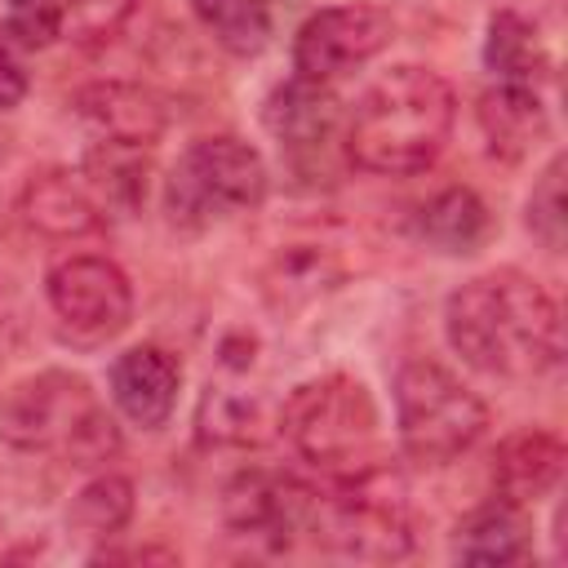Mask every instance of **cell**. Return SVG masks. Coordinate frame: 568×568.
Listing matches in <instances>:
<instances>
[{
	"label": "cell",
	"mask_w": 568,
	"mask_h": 568,
	"mask_svg": "<svg viewBox=\"0 0 568 568\" xmlns=\"http://www.w3.org/2000/svg\"><path fill=\"white\" fill-rule=\"evenodd\" d=\"M22 217L49 240H84L111 222L84 169H40L22 186Z\"/></svg>",
	"instance_id": "14"
},
{
	"label": "cell",
	"mask_w": 568,
	"mask_h": 568,
	"mask_svg": "<svg viewBox=\"0 0 568 568\" xmlns=\"http://www.w3.org/2000/svg\"><path fill=\"white\" fill-rule=\"evenodd\" d=\"M564 439L555 430H519L493 453V497L532 510L564 479Z\"/></svg>",
	"instance_id": "15"
},
{
	"label": "cell",
	"mask_w": 568,
	"mask_h": 568,
	"mask_svg": "<svg viewBox=\"0 0 568 568\" xmlns=\"http://www.w3.org/2000/svg\"><path fill=\"white\" fill-rule=\"evenodd\" d=\"M399 448L422 466H448L488 430V404L439 359L417 355L395 373Z\"/></svg>",
	"instance_id": "5"
},
{
	"label": "cell",
	"mask_w": 568,
	"mask_h": 568,
	"mask_svg": "<svg viewBox=\"0 0 568 568\" xmlns=\"http://www.w3.org/2000/svg\"><path fill=\"white\" fill-rule=\"evenodd\" d=\"M532 532L537 528H532V515L524 506L493 497V501L475 506L453 528V546L448 550L462 564H488V568H497V564H524V559H532Z\"/></svg>",
	"instance_id": "17"
},
{
	"label": "cell",
	"mask_w": 568,
	"mask_h": 568,
	"mask_svg": "<svg viewBox=\"0 0 568 568\" xmlns=\"http://www.w3.org/2000/svg\"><path fill=\"white\" fill-rule=\"evenodd\" d=\"M484 62H488V71L497 75V84H532V89H537V84L550 80V71H555L537 18L515 13V9H497V13L488 18Z\"/></svg>",
	"instance_id": "19"
},
{
	"label": "cell",
	"mask_w": 568,
	"mask_h": 568,
	"mask_svg": "<svg viewBox=\"0 0 568 568\" xmlns=\"http://www.w3.org/2000/svg\"><path fill=\"white\" fill-rule=\"evenodd\" d=\"M417 235L448 257H470L493 235V213L470 186H444L417 209Z\"/></svg>",
	"instance_id": "18"
},
{
	"label": "cell",
	"mask_w": 568,
	"mask_h": 568,
	"mask_svg": "<svg viewBox=\"0 0 568 568\" xmlns=\"http://www.w3.org/2000/svg\"><path fill=\"white\" fill-rule=\"evenodd\" d=\"M271 169L257 146L235 133L191 142L164 178V213L178 231H209L266 200Z\"/></svg>",
	"instance_id": "4"
},
{
	"label": "cell",
	"mask_w": 568,
	"mask_h": 568,
	"mask_svg": "<svg viewBox=\"0 0 568 568\" xmlns=\"http://www.w3.org/2000/svg\"><path fill=\"white\" fill-rule=\"evenodd\" d=\"M320 488L302 484L288 470H244L222 493V519L235 537H248L266 550H288L315 524Z\"/></svg>",
	"instance_id": "10"
},
{
	"label": "cell",
	"mask_w": 568,
	"mask_h": 568,
	"mask_svg": "<svg viewBox=\"0 0 568 568\" xmlns=\"http://www.w3.org/2000/svg\"><path fill=\"white\" fill-rule=\"evenodd\" d=\"M49 311L58 315L62 333L80 346L111 342L133 320V284L129 275L98 253H71L49 266L44 275Z\"/></svg>",
	"instance_id": "8"
},
{
	"label": "cell",
	"mask_w": 568,
	"mask_h": 568,
	"mask_svg": "<svg viewBox=\"0 0 568 568\" xmlns=\"http://www.w3.org/2000/svg\"><path fill=\"white\" fill-rule=\"evenodd\" d=\"M479 133L488 142V151L506 164L528 160L546 138H550V111L541 102V93L532 84H493L479 93L475 106Z\"/></svg>",
	"instance_id": "16"
},
{
	"label": "cell",
	"mask_w": 568,
	"mask_h": 568,
	"mask_svg": "<svg viewBox=\"0 0 568 568\" xmlns=\"http://www.w3.org/2000/svg\"><path fill=\"white\" fill-rule=\"evenodd\" d=\"M191 9L231 58H257L271 44V0H191Z\"/></svg>",
	"instance_id": "20"
},
{
	"label": "cell",
	"mask_w": 568,
	"mask_h": 568,
	"mask_svg": "<svg viewBox=\"0 0 568 568\" xmlns=\"http://www.w3.org/2000/svg\"><path fill=\"white\" fill-rule=\"evenodd\" d=\"M75 115L89 129L93 142H111V146H142L151 151L164 129H169V111L164 102L133 80H93L75 93Z\"/></svg>",
	"instance_id": "12"
},
{
	"label": "cell",
	"mask_w": 568,
	"mask_h": 568,
	"mask_svg": "<svg viewBox=\"0 0 568 568\" xmlns=\"http://www.w3.org/2000/svg\"><path fill=\"white\" fill-rule=\"evenodd\" d=\"M4 27L22 49H44L62 40V0H9Z\"/></svg>",
	"instance_id": "25"
},
{
	"label": "cell",
	"mask_w": 568,
	"mask_h": 568,
	"mask_svg": "<svg viewBox=\"0 0 568 568\" xmlns=\"http://www.w3.org/2000/svg\"><path fill=\"white\" fill-rule=\"evenodd\" d=\"M106 390L124 422H133L142 430H160L178 408L182 364H178V355H169L155 342L129 346L124 355H115V364L106 373Z\"/></svg>",
	"instance_id": "13"
},
{
	"label": "cell",
	"mask_w": 568,
	"mask_h": 568,
	"mask_svg": "<svg viewBox=\"0 0 568 568\" xmlns=\"http://www.w3.org/2000/svg\"><path fill=\"white\" fill-rule=\"evenodd\" d=\"M444 333L470 368L501 382H537L564 355L559 302L515 266L484 271L448 293Z\"/></svg>",
	"instance_id": "1"
},
{
	"label": "cell",
	"mask_w": 568,
	"mask_h": 568,
	"mask_svg": "<svg viewBox=\"0 0 568 568\" xmlns=\"http://www.w3.org/2000/svg\"><path fill=\"white\" fill-rule=\"evenodd\" d=\"M524 222H528L532 240L546 253H559L564 248V160L559 155L537 173L532 195L524 204Z\"/></svg>",
	"instance_id": "23"
},
{
	"label": "cell",
	"mask_w": 568,
	"mask_h": 568,
	"mask_svg": "<svg viewBox=\"0 0 568 568\" xmlns=\"http://www.w3.org/2000/svg\"><path fill=\"white\" fill-rule=\"evenodd\" d=\"M275 426L284 439L315 466L328 470H355L373 462L377 448V404L373 390L351 373H324L302 386H293L275 413Z\"/></svg>",
	"instance_id": "6"
},
{
	"label": "cell",
	"mask_w": 568,
	"mask_h": 568,
	"mask_svg": "<svg viewBox=\"0 0 568 568\" xmlns=\"http://www.w3.org/2000/svg\"><path fill=\"white\" fill-rule=\"evenodd\" d=\"M138 0H62V40L71 44H106L124 31Z\"/></svg>",
	"instance_id": "24"
},
{
	"label": "cell",
	"mask_w": 568,
	"mask_h": 568,
	"mask_svg": "<svg viewBox=\"0 0 568 568\" xmlns=\"http://www.w3.org/2000/svg\"><path fill=\"white\" fill-rule=\"evenodd\" d=\"M71 528L80 537H93V541H106V537H120L133 519V484L115 470H102L93 475L75 497H71V510H67Z\"/></svg>",
	"instance_id": "22"
},
{
	"label": "cell",
	"mask_w": 568,
	"mask_h": 568,
	"mask_svg": "<svg viewBox=\"0 0 568 568\" xmlns=\"http://www.w3.org/2000/svg\"><path fill=\"white\" fill-rule=\"evenodd\" d=\"M31 89L27 75V49L9 36V27H0V111H13Z\"/></svg>",
	"instance_id": "26"
},
{
	"label": "cell",
	"mask_w": 568,
	"mask_h": 568,
	"mask_svg": "<svg viewBox=\"0 0 568 568\" xmlns=\"http://www.w3.org/2000/svg\"><path fill=\"white\" fill-rule=\"evenodd\" d=\"M457 124V93L430 67H390L355 102L346 120V160L364 173L408 178L430 169Z\"/></svg>",
	"instance_id": "2"
},
{
	"label": "cell",
	"mask_w": 568,
	"mask_h": 568,
	"mask_svg": "<svg viewBox=\"0 0 568 568\" xmlns=\"http://www.w3.org/2000/svg\"><path fill=\"white\" fill-rule=\"evenodd\" d=\"M271 413L262 404V390H240V386H213L200 404V430L217 444H262L271 435Z\"/></svg>",
	"instance_id": "21"
},
{
	"label": "cell",
	"mask_w": 568,
	"mask_h": 568,
	"mask_svg": "<svg viewBox=\"0 0 568 568\" xmlns=\"http://www.w3.org/2000/svg\"><path fill=\"white\" fill-rule=\"evenodd\" d=\"M262 124L275 138L280 155L297 173L324 169V160L346 138V129H342V102H337L333 84H315V80H302V75H293V80H284V84L271 89V98L262 102Z\"/></svg>",
	"instance_id": "11"
},
{
	"label": "cell",
	"mask_w": 568,
	"mask_h": 568,
	"mask_svg": "<svg viewBox=\"0 0 568 568\" xmlns=\"http://www.w3.org/2000/svg\"><path fill=\"white\" fill-rule=\"evenodd\" d=\"M395 40V18L377 0L328 4L311 13L293 36V75L333 84L364 62H373Z\"/></svg>",
	"instance_id": "9"
},
{
	"label": "cell",
	"mask_w": 568,
	"mask_h": 568,
	"mask_svg": "<svg viewBox=\"0 0 568 568\" xmlns=\"http://www.w3.org/2000/svg\"><path fill=\"white\" fill-rule=\"evenodd\" d=\"M0 439L22 453H49L71 466H106L120 453V426L98 390L67 368L22 377L0 399Z\"/></svg>",
	"instance_id": "3"
},
{
	"label": "cell",
	"mask_w": 568,
	"mask_h": 568,
	"mask_svg": "<svg viewBox=\"0 0 568 568\" xmlns=\"http://www.w3.org/2000/svg\"><path fill=\"white\" fill-rule=\"evenodd\" d=\"M311 537L351 559H399L413 546L408 493L390 466L364 462L342 470L333 493H320Z\"/></svg>",
	"instance_id": "7"
}]
</instances>
